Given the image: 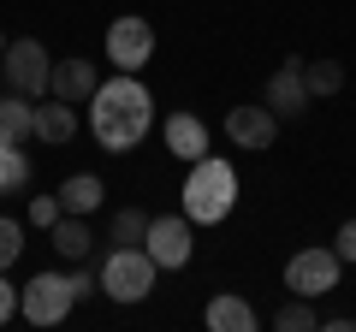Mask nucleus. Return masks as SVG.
Listing matches in <instances>:
<instances>
[{
	"instance_id": "obj_11",
	"label": "nucleus",
	"mask_w": 356,
	"mask_h": 332,
	"mask_svg": "<svg viewBox=\"0 0 356 332\" xmlns=\"http://www.w3.org/2000/svg\"><path fill=\"white\" fill-rule=\"evenodd\" d=\"M95 83H102V77H95V65L83 60V53H72V60H54V83H48V95H60V101H89V95H95Z\"/></svg>"
},
{
	"instance_id": "obj_22",
	"label": "nucleus",
	"mask_w": 356,
	"mask_h": 332,
	"mask_svg": "<svg viewBox=\"0 0 356 332\" xmlns=\"http://www.w3.org/2000/svg\"><path fill=\"white\" fill-rule=\"evenodd\" d=\"M18 256H24V226H18V219H6V214H0V273L13 267Z\"/></svg>"
},
{
	"instance_id": "obj_5",
	"label": "nucleus",
	"mask_w": 356,
	"mask_h": 332,
	"mask_svg": "<svg viewBox=\"0 0 356 332\" xmlns=\"http://www.w3.org/2000/svg\"><path fill=\"white\" fill-rule=\"evenodd\" d=\"M0 72H6V83H13L18 95H30V101H42V95H48V83H54V60H48V48H42L36 36L6 42Z\"/></svg>"
},
{
	"instance_id": "obj_2",
	"label": "nucleus",
	"mask_w": 356,
	"mask_h": 332,
	"mask_svg": "<svg viewBox=\"0 0 356 332\" xmlns=\"http://www.w3.org/2000/svg\"><path fill=\"white\" fill-rule=\"evenodd\" d=\"M178 208L191 214V226H220V219L238 208V172L226 166V154L208 149L202 160H191L184 190H178Z\"/></svg>"
},
{
	"instance_id": "obj_6",
	"label": "nucleus",
	"mask_w": 356,
	"mask_h": 332,
	"mask_svg": "<svg viewBox=\"0 0 356 332\" xmlns=\"http://www.w3.org/2000/svg\"><path fill=\"white\" fill-rule=\"evenodd\" d=\"M72 303H77V291H72L65 273H36V279L18 291V315H24L30 326H60V320L72 315Z\"/></svg>"
},
{
	"instance_id": "obj_14",
	"label": "nucleus",
	"mask_w": 356,
	"mask_h": 332,
	"mask_svg": "<svg viewBox=\"0 0 356 332\" xmlns=\"http://www.w3.org/2000/svg\"><path fill=\"white\" fill-rule=\"evenodd\" d=\"M208 326H214V332H255V326H261V315H255L238 291H220L214 303H208Z\"/></svg>"
},
{
	"instance_id": "obj_26",
	"label": "nucleus",
	"mask_w": 356,
	"mask_h": 332,
	"mask_svg": "<svg viewBox=\"0 0 356 332\" xmlns=\"http://www.w3.org/2000/svg\"><path fill=\"white\" fill-rule=\"evenodd\" d=\"M13 315H18V291L6 285V273H0V326H6Z\"/></svg>"
},
{
	"instance_id": "obj_9",
	"label": "nucleus",
	"mask_w": 356,
	"mask_h": 332,
	"mask_svg": "<svg viewBox=\"0 0 356 332\" xmlns=\"http://www.w3.org/2000/svg\"><path fill=\"white\" fill-rule=\"evenodd\" d=\"M226 137H232V149L261 154V149H273V137H280V113H273L267 101H243V107L226 113Z\"/></svg>"
},
{
	"instance_id": "obj_27",
	"label": "nucleus",
	"mask_w": 356,
	"mask_h": 332,
	"mask_svg": "<svg viewBox=\"0 0 356 332\" xmlns=\"http://www.w3.org/2000/svg\"><path fill=\"white\" fill-rule=\"evenodd\" d=\"M0 53H6V36H0Z\"/></svg>"
},
{
	"instance_id": "obj_24",
	"label": "nucleus",
	"mask_w": 356,
	"mask_h": 332,
	"mask_svg": "<svg viewBox=\"0 0 356 332\" xmlns=\"http://www.w3.org/2000/svg\"><path fill=\"white\" fill-rule=\"evenodd\" d=\"M332 249H339V261H344V267L356 261V219H344V226H339V238H332Z\"/></svg>"
},
{
	"instance_id": "obj_20",
	"label": "nucleus",
	"mask_w": 356,
	"mask_h": 332,
	"mask_svg": "<svg viewBox=\"0 0 356 332\" xmlns=\"http://www.w3.org/2000/svg\"><path fill=\"white\" fill-rule=\"evenodd\" d=\"M315 326H321V315L309 297H291L285 308H273V332H315Z\"/></svg>"
},
{
	"instance_id": "obj_16",
	"label": "nucleus",
	"mask_w": 356,
	"mask_h": 332,
	"mask_svg": "<svg viewBox=\"0 0 356 332\" xmlns=\"http://www.w3.org/2000/svg\"><path fill=\"white\" fill-rule=\"evenodd\" d=\"M54 196H60L65 214H95V208H102V196H107V184L95 179V172H72V179H65Z\"/></svg>"
},
{
	"instance_id": "obj_21",
	"label": "nucleus",
	"mask_w": 356,
	"mask_h": 332,
	"mask_svg": "<svg viewBox=\"0 0 356 332\" xmlns=\"http://www.w3.org/2000/svg\"><path fill=\"white\" fill-rule=\"evenodd\" d=\"M149 219L154 214H143V208H119L113 214V243H143L149 238Z\"/></svg>"
},
{
	"instance_id": "obj_7",
	"label": "nucleus",
	"mask_w": 356,
	"mask_h": 332,
	"mask_svg": "<svg viewBox=\"0 0 356 332\" xmlns=\"http://www.w3.org/2000/svg\"><path fill=\"white\" fill-rule=\"evenodd\" d=\"M143 249L154 256V267H172V273L191 267V256H196V226H191V214H184V208H178V214H154Z\"/></svg>"
},
{
	"instance_id": "obj_19",
	"label": "nucleus",
	"mask_w": 356,
	"mask_h": 332,
	"mask_svg": "<svg viewBox=\"0 0 356 332\" xmlns=\"http://www.w3.org/2000/svg\"><path fill=\"white\" fill-rule=\"evenodd\" d=\"M30 190V154L0 142V196H24Z\"/></svg>"
},
{
	"instance_id": "obj_15",
	"label": "nucleus",
	"mask_w": 356,
	"mask_h": 332,
	"mask_svg": "<svg viewBox=\"0 0 356 332\" xmlns=\"http://www.w3.org/2000/svg\"><path fill=\"white\" fill-rule=\"evenodd\" d=\"M36 137L42 142H72L77 137V107L72 101H36Z\"/></svg>"
},
{
	"instance_id": "obj_12",
	"label": "nucleus",
	"mask_w": 356,
	"mask_h": 332,
	"mask_svg": "<svg viewBox=\"0 0 356 332\" xmlns=\"http://www.w3.org/2000/svg\"><path fill=\"white\" fill-rule=\"evenodd\" d=\"M161 137H166V149H172V160H184V166L208 154V125H202L196 113H172Z\"/></svg>"
},
{
	"instance_id": "obj_18",
	"label": "nucleus",
	"mask_w": 356,
	"mask_h": 332,
	"mask_svg": "<svg viewBox=\"0 0 356 332\" xmlns=\"http://www.w3.org/2000/svg\"><path fill=\"white\" fill-rule=\"evenodd\" d=\"M303 83H309V101H327V95L344 90V65L339 60H303Z\"/></svg>"
},
{
	"instance_id": "obj_23",
	"label": "nucleus",
	"mask_w": 356,
	"mask_h": 332,
	"mask_svg": "<svg viewBox=\"0 0 356 332\" xmlns=\"http://www.w3.org/2000/svg\"><path fill=\"white\" fill-rule=\"evenodd\" d=\"M60 214H65V208H60V196H30V219H36L42 231H48Z\"/></svg>"
},
{
	"instance_id": "obj_10",
	"label": "nucleus",
	"mask_w": 356,
	"mask_h": 332,
	"mask_svg": "<svg viewBox=\"0 0 356 332\" xmlns=\"http://www.w3.org/2000/svg\"><path fill=\"white\" fill-rule=\"evenodd\" d=\"M267 107L280 119H297L309 107V83H303V60H285L280 72L267 77Z\"/></svg>"
},
{
	"instance_id": "obj_4",
	"label": "nucleus",
	"mask_w": 356,
	"mask_h": 332,
	"mask_svg": "<svg viewBox=\"0 0 356 332\" xmlns=\"http://www.w3.org/2000/svg\"><path fill=\"white\" fill-rule=\"evenodd\" d=\"M339 249H327V243H315V249H297L291 261H285V291L291 297H309V303H321L327 291H339Z\"/></svg>"
},
{
	"instance_id": "obj_1",
	"label": "nucleus",
	"mask_w": 356,
	"mask_h": 332,
	"mask_svg": "<svg viewBox=\"0 0 356 332\" xmlns=\"http://www.w3.org/2000/svg\"><path fill=\"white\" fill-rule=\"evenodd\" d=\"M154 125V95L137 83V72H119L113 83H95L89 95V137L107 154H131Z\"/></svg>"
},
{
	"instance_id": "obj_13",
	"label": "nucleus",
	"mask_w": 356,
	"mask_h": 332,
	"mask_svg": "<svg viewBox=\"0 0 356 332\" xmlns=\"http://www.w3.org/2000/svg\"><path fill=\"white\" fill-rule=\"evenodd\" d=\"M0 142H13V149H24V142H36V101L30 95H0Z\"/></svg>"
},
{
	"instance_id": "obj_8",
	"label": "nucleus",
	"mask_w": 356,
	"mask_h": 332,
	"mask_svg": "<svg viewBox=\"0 0 356 332\" xmlns=\"http://www.w3.org/2000/svg\"><path fill=\"white\" fill-rule=\"evenodd\" d=\"M107 60L119 72H143L154 60V24L149 18H113L107 24Z\"/></svg>"
},
{
	"instance_id": "obj_17",
	"label": "nucleus",
	"mask_w": 356,
	"mask_h": 332,
	"mask_svg": "<svg viewBox=\"0 0 356 332\" xmlns=\"http://www.w3.org/2000/svg\"><path fill=\"white\" fill-rule=\"evenodd\" d=\"M48 238H54V249H60L65 261H83L89 243H95V238H89V226H83V214H60V219L48 226Z\"/></svg>"
},
{
	"instance_id": "obj_3",
	"label": "nucleus",
	"mask_w": 356,
	"mask_h": 332,
	"mask_svg": "<svg viewBox=\"0 0 356 332\" xmlns=\"http://www.w3.org/2000/svg\"><path fill=\"white\" fill-rule=\"evenodd\" d=\"M154 256L143 249V243H119L113 256L102 261V291L113 297V303H143V297L154 291Z\"/></svg>"
},
{
	"instance_id": "obj_25",
	"label": "nucleus",
	"mask_w": 356,
	"mask_h": 332,
	"mask_svg": "<svg viewBox=\"0 0 356 332\" xmlns=\"http://www.w3.org/2000/svg\"><path fill=\"white\" fill-rule=\"evenodd\" d=\"M65 279H72V291H77V303H83V297H89V291H95V285H102V273H89V267H83V261H77V267H72V273H65Z\"/></svg>"
}]
</instances>
